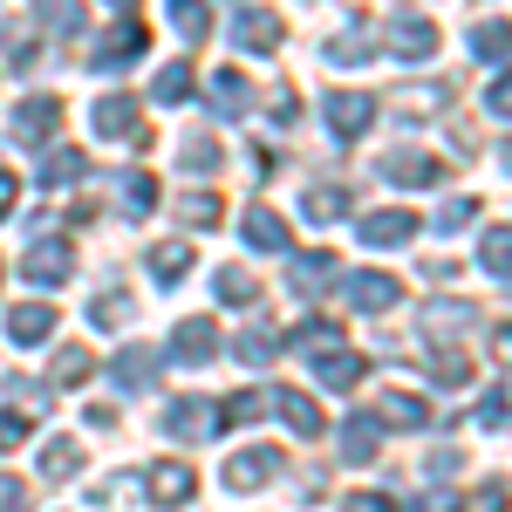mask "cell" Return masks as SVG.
<instances>
[{"label": "cell", "mask_w": 512, "mask_h": 512, "mask_svg": "<svg viewBox=\"0 0 512 512\" xmlns=\"http://www.w3.org/2000/svg\"><path fill=\"white\" fill-rule=\"evenodd\" d=\"M499 158H506V171H512V137H506V151H499Z\"/></svg>", "instance_id": "58"}, {"label": "cell", "mask_w": 512, "mask_h": 512, "mask_svg": "<svg viewBox=\"0 0 512 512\" xmlns=\"http://www.w3.org/2000/svg\"><path fill=\"white\" fill-rule=\"evenodd\" d=\"M342 205H349V192H335V185H315V192L301 198V212H308L315 226H328V219H342Z\"/></svg>", "instance_id": "41"}, {"label": "cell", "mask_w": 512, "mask_h": 512, "mask_svg": "<svg viewBox=\"0 0 512 512\" xmlns=\"http://www.w3.org/2000/svg\"><path fill=\"white\" fill-rule=\"evenodd\" d=\"M485 110H492L499 123H512V69H499V76H492V89H485Z\"/></svg>", "instance_id": "48"}, {"label": "cell", "mask_w": 512, "mask_h": 512, "mask_svg": "<svg viewBox=\"0 0 512 512\" xmlns=\"http://www.w3.org/2000/svg\"><path fill=\"white\" fill-rule=\"evenodd\" d=\"M123 212H130V219H151V212H158V178H151V171H130V178H123Z\"/></svg>", "instance_id": "35"}, {"label": "cell", "mask_w": 512, "mask_h": 512, "mask_svg": "<svg viewBox=\"0 0 512 512\" xmlns=\"http://www.w3.org/2000/svg\"><path fill=\"white\" fill-rule=\"evenodd\" d=\"M144 492H151V506H192V492H198V478L185 472V465H144Z\"/></svg>", "instance_id": "11"}, {"label": "cell", "mask_w": 512, "mask_h": 512, "mask_svg": "<svg viewBox=\"0 0 512 512\" xmlns=\"http://www.w3.org/2000/svg\"><path fill=\"white\" fill-rule=\"evenodd\" d=\"M328 62H342V69H355V62H369V41H362V28H342V35L328 41Z\"/></svg>", "instance_id": "45"}, {"label": "cell", "mask_w": 512, "mask_h": 512, "mask_svg": "<svg viewBox=\"0 0 512 512\" xmlns=\"http://www.w3.org/2000/svg\"><path fill=\"white\" fill-rule=\"evenodd\" d=\"M410 239H417V212H403V205L362 219V246H410Z\"/></svg>", "instance_id": "17"}, {"label": "cell", "mask_w": 512, "mask_h": 512, "mask_svg": "<svg viewBox=\"0 0 512 512\" xmlns=\"http://www.w3.org/2000/svg\"><path fill=\"white\" fill-rule=\"evenodd\" d=\"M35 437V410H0V451H21Z\"/></svg>", "instance_id": "44"}, {"label": "cell", "mask_w": 512, "mask_h": 512, "mask_svg": "<svg viewBox=\"0 0 512 512\" xmlns=\"http://www.w3.org/2000/svg\"><path fill=\"white\" fill-rule=\"evenodd\" d=\"M233 355H239V362H253V369H267V362L280 355V335L267 328V321H253V328H246V335L233 342Z\"/></svg>", "instance_id": "29"}, {"label": "cell", "mask_w": 512, "mask_h": 512, "mask_svg": "<svg viewBox=\"0 0 512 512\" xmlns=\"http://www.w3.org/2000/svg\"><path fill=\"white\" fill-rule=\"evenodd\" d=\"M205 103H212L219 117H246V110H253V82L239 76V69H219L212 89H205Z\"/></svg>", "instance_id": "21"}, {"label": "cell", "mask_w": 512, "mask_h": 512, "mask_svg": "<svg viewBox=\"0 0 512 512\" xmlns=\"http://www.w3.org/2000/svg\"><path fill=\"white\" fill-rule=\"evenodd\" d=\"M267 410H280V424L294 437H321V410H315V396L308 390H274L267 396Z\"/></svg>", "instance_id": "19"}, {"label": "cell", "mask_w": 512, "mask_h": 512, "mask_svg": "<svg viewBox=\"0 0 512 512\" xmlns=\"http://www.w3.org/2000/svg\"><path fill=\"white\" fill-rule=\"evenodd\" d=\"M472 55L478 62H512V21H478L472 28Z\"/></svg>", "instance_id": "27"}, {"label": "cell", "mask_w": 512, "mask_h": 512, "mask_svg": "<svg viewBox=\"0 0 512 512\" xmlns=\"http://www.w3.org/2000/svg\"><path fill=\"white\" fill-rule=\"evenodd\" d=\"M48 335H55V308H48V301L7 308V342H14V349H35V342H48Z\"/></svg>", "instance_id": "13"}, {"label": "cell", "mask_w": 512, "mask_h": 512, "mask_svg": "<svg viewBox=\"0 0 512 512\" xmlns=\"http://www.w3.org/2000/svg\"><path fill=\"white\" fill-rule=\"evenodd\" d=\"M410 512H458V492H444V485H437V492H424Z\"/></svg>", "instance_id": "55"}, {"label": "cell", "mask_w": 512, "mask_h": 512, "mask_svg": "<svg viewBox=\"0 0 512 512\" xmlns=\"http://www.w3.org/2000/svg\"><path fill=\"white\" fill-rule=\"evenodd\" d=\"M219 403H205V396H178L171 410H164V437H178V444H205V437H219Z\"/></svg>", "instance_id": "2"}, {"label": "cell", "mask_w": 512, "mask_h": 512, "mask_svg": "<svg viewBox=\"0 0 512 512\" xmlns=\"http://www.w3.org/2000/svg\"><path fill=\"white\" fill-rule=\"evenodd\" d=\"M82 171H89L82 151H48V158H41V185H48V192H62V185H76Z\"/></svg>", "instance_id": "33"}, {"label": "cell", "mask_w": 512, "mask_h": 512, "mask_svg": "<svg viewBox=\"0 0 512 512\" xmlns=\"http://www.w3.org/2000/svg\"><path fill=\"white\" fill-rule=\"evenodd\" d=\"M342 294H349V308H362V315L403 308V280H396V274H349V280H342Z\"/></svg>", "instance_id": "7"}, {"label": "cell", "mask_w": 512, "mask_h": 512, "mask_svg": "<svg viewBox=\"0 0 512 512\" xmlns=\"http://www.w3.org/2000/svg\"><path fill=\"white\" fill-rule=\"evenodd\" d=\"M130 315H137V301H130V287H103V294L89 301V321H96V328H123Z\"/></svg>", "instance_id": "30"}, {"label": "cell", "mask_w": 512, "mask_h": 512, "mask_svg": "<svg viewBox=\"0 0 512 512\" xmlns=\"http://www.w3.org/2000/svg\"><path fill=\"white\" fill-rule=\"evenodd\" d=\"M369 123H376V103H369L362 89H335V96H328V130H335V137H362Z\"/></svg>", "instance_id": "14"}, {"label": "cell", "mask_w": 512, "mask_h": 512, "mask_svg": "<svg viewBox=\"0 0 512 512\" xmlns=\"http://www.w3.org/2000/svg\"><path fill=\"white\" fill-rule=\"evenodd\" d=\"M431 383L437 390H465V383H472V362H465L458 349H437L431 355Z\"/></svg>", "instance_id": "38"}, {"label": "cell", "mask_w": 512, "mask_h": 512, "mask_svg": "<svg viewBox=\"0 0 512 512\" xmlns=\"http://www.w3.org/2000/svg\"><path fill=\"white\" fill-rule=\"evenodd\" d=\"M117 7H123V0H117Z\"/></svg>", "instance_id": "59"}, {"label": "cell", "mask_w": 512, "mask_h": 512, "mask_svg": "<svg viewBox=\"0 0 512 512\" xmlns=\"http://www.w3.org/2000/svg\"><path fill=\"white\" fill-rule=\"evenodd\" d=\"M82 472V444L76 437H48L41 444V478H76Z\"/></svg>", "instance_id": "28"}, {"label": "cell", "mask_w": 512, "mask_h": 512, "mask_svg": "<svg viewBox=\"0 0 512 512\" xmlns=\"http://www.w3.org/2000/svg\"><path fill=\"white\" fill-rule=\"evenodd\" d=\"M506 417H512V390H492L478 403V424H485V431H506Z\"/></svg>", "instance_id": "49"}, {"label": "cell", "mask_w": 512, "mask_h": 512, "mask_svg": "<svg viewBox=\"0 0 512 512\" xmlns=\"http://www.w3.org/2000/svg\"><path fill=\"white\" fill-rule=\"evenodd\" d=\"M315 376H321V390H355V383L369 376V362H362L355 349H342V342H335V349H321Z\"/></svg>", "instance_id": "20"}, {"label": "cell", "mask_w": 512, "mask_h": 512, "mask_svg": "<svg viewBox=\"0 0 512 512\" xmlns=\"http://www.w3.org/2000/svg\"><path fill=\"white\" fill-rule=\"evenodd\" d=\"M342 280V260L328 253V246H308V253H287V287L301 294V301H321L328 287Z\"/></svg>", "instance_id": "1"}, {"label": "cell", "mask_w": 512, "mask_h": 512, "mask_svg": "<svg viewBox=\"0 0 512 512\" xmlns=\"http://www.w3.org/2000/svg\"><path fill=\"white\" fill-rule=\"evenodd\" d=\"M89 369H96V355L82 349V342H69V349H55V369H48V376H55L62 390H76V383H89Z\"/></svg>", "instance_id": "34"}, {"label": "cell", "mask_w": 512, "mask_h": 512, "mask_svg": "<svg viewBox=\"0 0 512 512\" xmlns=\"http://www.w3.org/2000/svg\"><path fill=\"white\" fill-rule=\"evenodd\" d=\"M14 198H21V185H14V178H7V171H0V219H7V212H14Z\"/></svg>", "instance_id": "57"}, {"label": "cell", "mask_w": 512, "mask_h": 512, "mask_svg": "<svg viewBox=\"0 0 512 512\" xmlns=\"http://www.w3.org/2000/svg\"><path fill=\"white\" fill-rule=\"evenodd\" d=\"M458 465H465V451H458V444H451V451H431V465H424V472H431L437 485H444V478L458 472Z\"/></svg>", "instance_id": "54"}, {"label": "cell", "mask_w": 512, "mask_h": 512, "mask_svg": "<svg viewBox=\"0 0 512 512\" xmlns=\"http://www.w3.org/2000/svg\"><path fill=\"white\" fill-rule=\"evenodd\" d=\"M21 274L35 280V287H62V280L76 274V253H69V239H35V246L21 253Z\"/></svg>", "instance_id": "4"}, {"label": "cell", "mask_w": 512, "mask_h": 512, "mask_svg": "<svg viewBox=\"0 0 512 512\" xmlns=\"http://www.w3.org/2000/svg\"><path fill=\"white\" fill-rule=\"evenodd\" d=\"M492 355L512 369V321H499V328H492Z\"/></svg>", "instance_id": "56"}, {"label": "cell", "mask_w": 512, "mask_h": 512, "mask_svg": "<svg viewBox=\"0 0 512 512\" xmlns=\"http://www.w3.org/2000/svg\"><path fill=\"white\" fill-rule=\"evenodd\" d=\"M233 41L246 48V55H274L280 48V14H267V7H246L233 21Z\"/></svg>", "instance_id": "18"}, {"label": "cell", "mask_w": 512, "mask_h": 512, "mask_svg": "<svg viewBox=\"0 0 512 512\" xmlns=\"http://www.w3.org/2000/svg\"><path fill=\"white\" fill-rule=\"evenodd\" d=\"M185 274H192V246H185V239H164V246H151V280H158V287H178Z\"/></svg>", "instance_id": "25"}, {"label": "cell", "mask_w": 512, "mask_h": 512, "mask_svg": "<svg viewBox=\"0 0 512 512\" xmlns=\"http://www.w3.org/2000/svg\"><path fill=\"white\" fill-rule=\"evenodd\" d=\"M151 96H158V103H171V110H178V103H192V62H164Z\"/></svg>", "instance_id": "36"}, {"label": "cell", "mask_w": 512, "mask_h": 512, "mask_svg": "<svg viewBox=\"0 0 512 512\" xmlns=\"http://www.w3.org/2000/svg\"><path fill=\"white\" fill-rule=\"evenodd\" d=\"M253 294H260V280L246 274V267H226L219 274V301H253Z\"/></svg>", "instance_id": "47"}, {"label": "cell", "mask_w": 512, "mask_h": 512, "mask_svg": "<svg viewBox=\"0 0 512 512\" xmlns=\"http://www.w3.org/2000/svg\"><path fill=\"white\" fill-rule=\"evenodd\" d=\"M178 219H185V226H219L226 205H219L212 192H185V198H178Z\"/></svg>", "instance_id": "40"}, {"label": "cell", "mask_w": 512, "mask_h": 512, "mask_svg": "<svg viewBox=\"0 0 512 512\" xmlns=\"http://www.w3.org/2000/svg\"><path fill=\"white\" fill-rule=\"evenodd\" d=\"M376 417H383V431H424V424H431V403H424V396H410V390H390Z\"/></svg>", "instance_id": "22"}, {"label": "cell", "mask_w": 512, "mask_h": 512, "mask_svg": "<svg viewBox=\"0 0 512 512\" xmlns=\"http://www.w3.org/2000/svg\"><path fill=\"white\" fill-rule=\"evenodd\" d=\"M110 383H117L123 396L151 390V383H158V349H144V342H137V349H123L117 362H110Z\"/></svg>", "instance_id": "15"}, {"label": "cell", "mask_w": 512, "mask_h": 512, "mask_svg": "<svg viewBox=\"0 0 512 512\" xmlns=\"http://www.w3.org/2000/svg\"><path fill=\"white\" fill-rule=\"evenodd\" d=\"M164 14H171L178 41H205V35H212V14H205V0H171Z\"/></svg>", "instance_id": "31"}, {"label": "cell", "mask_w": 512, "mask_h": 512, "mask_svg": "<svg viewBox=\"0 0 512 512\" xmlns=\"http://www.w3.org/2000/svg\"><path fill=\"white\" fill-rule=\"evenodd\" d=\"M472 321H478L472 301H431V308H424V335H431V342H444V335H465Z\"/></svg>", "instance_id": "24"}, {"label": "cell", "mask_w": 512, "mask_h": 512, "mask_svg": "<svg viewBox=\"0 0 512 512\" xmlns=\"http://www.w3.org/2000/svg\"><path fill=\"white\" fill-rule=\"evenodd\" d=\"M472 219H478V198H444V205H437V233H444V239L465 233Z\"/></svg>", "instance_id": "43"}, {"label": "cell", "mask_w": 512, "mask_h": 512, "mask_svg": "<svg viewBox=\"0 0 512 512\" xmlns=\"http://www.w3.org/2000/svg\"><path fill=\"white\" fill-rule=\"evenodd\" d=\"M55 123H62V96H28L21 110H14V144H48L55 137Z\"/></svg>", "instance_id": "8"}, {"label": "cell", "mask_w": 512, "mask_h": 512, "mask_svg": "<svg viewBox=\"0 0 512 512\" xmlns=\"http://www.w3.org/2000/svg\"><path fill=\"white\" fill-rule=\"evenodd\" d=\"M239 233H246L253 253H294V246H287V219H280L274 205H246V212H239Z\"/></svg>", "instance_id": "10"}, {"label": "cell", "mask_w": 512, "mask_h": 512, "mask_svg": "<svg viewBox=\"0 0 512 512\" xmlns=\"http://www.w3.org/2000/svg\"><path fill=\"white\" fill-rule=\"evenodd\" d=\"M342 512H396V499H390V492H349Z\"/></svg>", "instance_id": "51"}, {"label": "cell", "mask_w": 512, "mask_h": 512, "mask_svg": "<svg viewBox=\"0 0 512 512\" xmlns=\"http://www.w3.org/2000/svg\"><path fill=\"white\" fill-rule=\"evenodd\" d=\"M171 355H178L185 369H205V362L219 355V321H212V315L178 321V328H171Z\"/></svg>", "instance_id": "5"}, {"label": "cell", "mask_w": 512, "mask_h": 512, "mask_svg": "<svg viewBox=\"0 0 512 512\" xmlns=\"http://www.w3.org/2000/svg\"><path fill=\"white\" fill-rule=\"evenodd\" d=\"M0 48H7V62H14V69H28V62H35V41L14 35V28H0Z\"/></svg>", "instance_id": "50"}, {"label": "cell", "mask_w": 512, "mask_h": 512, "mask_svg": "<svg viewBox=\"0 0 512 512\" xmlns=\"http://www.w3.org/2000/svg\"><path fill=\"white\" fill-rule=\"evenodd\" d=\"M478 267L499 274V280H512V226H485V239H478Z\"/></svg>", "instance_id": "26"}, {"label": "cell", "mask_w": 512, "mask_h": 512, "mask_svg": "<svg viewBox=\"0 0 512 512\" xmlns=\"http://www.w3.org/2000/svg\"><path fill=\"white\" fill-rule=\"evenodd\" d=\"M274 472H280V451H274V444L233 451V465H226V492H260V485H274Z\"/></svg>", "instance_id": "6"}, {"label": "cell", "mask_w": 512, "mask_h": 512, "mask_svg": "<svg viewBox=\"0 0 512 512\" xmlns=\"http://www.w3.org/2000/svg\"><path fill=\"white\" fill-rule=\"evenodd\" d=\"M35 14L55 35H82V0H35Z\"/></svg>", "instance_id": "39"}, {"label": "cell", "mask_w": 512, "mask_h": 512, "mask_svg": "<svg viewBox=\"0 0 512 512\" xmlns=\"http://www.w3.org/2000/svg\"><path fill=\"white\" fill-rule=\"evenodd\" d=\"M383 178H390V185H437L444 164L424 158V151H390V158H383Z\"/></svg>", "instance_id": "23"}, {"label": "cell", "mask_w": 512, "mask_h": 512, "mask_svg": "<svg viewBox=\"0 0 512 512\" xmlns=\"http://www.w3.org/2000/svg\"><path fill=\"white\" fill-rule=\"evenodd\" d=\"M506 506H512V492H506V485H499V478H492V485H478L472 512H506Z\"/></svg>", "instance_id": "53"}, {"label": "cell", "mask_w": 512, "mask_h": 512, "mask_svg": "<svg viewBox=\"0 0 512 512\" xmlns=\"http://www.w3.org/2000/svg\"><path fill=\"white\" fill-rule=\"evenodd\" d=\"M96 130L103 137H130V151H151V130L137 123V103L130 96H103L96 103Z\"/></svg>", "instance_id": "9"}, {"label": "cell", "mask_w": 512, "mask_h": 512, "mask_svg": "<svg viewBox=\"0 0 512 512\" xmlns=\"http://www.w3.org/2000/svg\"><path fill=\"white\" fill-rule=\"evenodd\" d=\"M260 410H267V396L260 390H239L219 403V424H260Z\"/></svg>", "instance_id": "42"}, {"label": "cell", "mask_w": 512, "mask_h": 512, "mask_svg": "<svg viewBox=\"0 0 512 512\" xmlns=\"http://www.w3.org/2000/svg\"><path fill=\"white\" fill-rule=\"evenodd\" d=\"M390 55H396V62H431V55H437V21L403 14V21L390 28Z\"/></svg>", "instance_id": "12"}, {"label": "cell", "mask_w": 512, "mask_h": 512, "mask_svg": "<svg viewBox=\"0 0 512 512\" xmlns=\"http://www.w3.org/2000/svg\"><path fill=\"white\" fill-rule=\"evenodd\" d=\"M178 164H185V171H219V144H212V137H185Z\"/></svg>", "instance_id": "46"}, {"label": "cell", "mask_w": 512, "mask_h": 512, "mask_svg": "<svg viewBox=\"0 0 512 512\" xmlns=\"http://www.w3.org/2000/svg\"><path fill=\"white\" fill-rule=\"evenodd\" d=\"M437 110H451V82H417L403 96V117H437Z\"/></svg>", "instance_id": "37"}, {"label": "cell", "mask_w": 512, "mask_h": 512, "mask_svg": "<svg viewBox=\"0 0 512 512\" xmlns=\"http://www.w3.org/2000/svg\"><path fill=\"white\" fill-rule=\"evenodd\" d=\"M376 444H383V417H376V410L342 417V458H349V465H369V458H376Z\"/></svg>", "instance_id": "16"}, {"label": "cell", "mask_w": 512, "mask_h": 512, "mask_svg": "<svg viewBox=\"0 0 512 512\" xmlns=\"http://www.w3.org/2000/svg\"><path fill=\"white\" fill-rule=\"evenodd\" d=\"M335 342H342V328H335V321H301V328H294V335H287V349L294 355H321V349H335Z\"/></svg>", "instance_id": "32"}, {"label": "cell", "mask_w": 512, "mask_h": 512, "mask_svg": "<svg viewBox=\"0 0 512 512\" xmlns=\"http://www.w3.org/2000/svg\"><path fill=\"white\" fill-rule=\"evenodd\" d=\"M144 48H151V35H144V21H117L110 35L89 48V62L110 76V69H130V62H144Z\"/></svg>", "instance_id": "3"}, {"label": "cell", "mask_w": 512, "mask_h": 512, "mask_svg": "<svg viewBox=\"0 0 512 512\" xmlns=\"http://www.w3.org/2000/svg\"><path fill=\"white\" fill-rule=\"evenodd\" d=\"M0 512H28V485L14 472H0Z\"/></svg>", "instance_id": "52"}]
</instances>
